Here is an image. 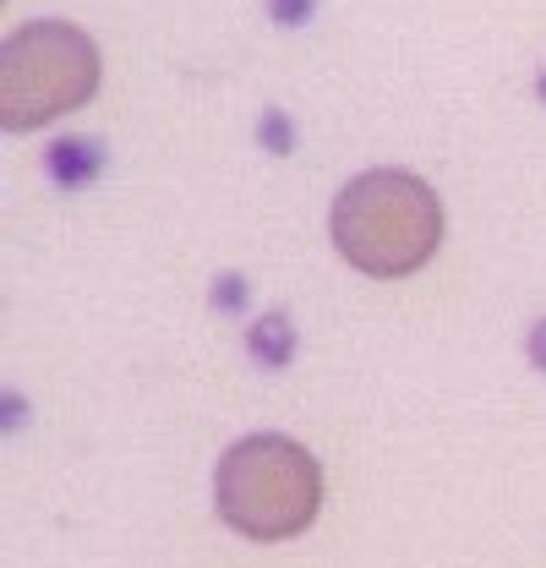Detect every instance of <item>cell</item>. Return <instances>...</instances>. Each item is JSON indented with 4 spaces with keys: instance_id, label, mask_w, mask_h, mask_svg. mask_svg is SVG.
Here are the masks:
<instances>
[{
    "instance_id": "obj_1",
    "label": "cell",
    "mask_w": 546,
    "mask_h": 568,
    "mask_svg": "<svg viewBox=\"0 0 546 568\" xmlns=\"http://www.w3.org/2000/svg\"><path fill=\"white\" fill-rule=\"evenodd\" d=\"M334 246L355 274L405 280L443 241V203L410 170H361L334 197Z\"/></svg>"
},
{
    "instance_id": "obj_2",
    "label": "cell",
    "mask_w": 546,
    "mask_h": 568,
    "mask_svg": "<svg viewBox=\"0 0 546 568\" xmlns=\"http://www.w3.org/2000/svg\"><path fill=\"white\" fill-rule=\"evenodd\" d=\"M219 519L252 541H290L323 508V470L317 459L279 432H257L224 448L213 476Z\"/></svg>"
},
{
    "instance_id": "obj_3",
    "label": "cell",
    "mask_w": 546,
    "mask_h": 568,
    "mask_svg": "<svg viewBox=\"0 0 546 568\" xmlns=\"http://www.w3.org/2000/svg\"><path fill=\"white\" fill-rule=\"evenodd\" d=\"M99 88V50L61 17L22 22L0 44V126L39 132L55 115L88 104Z\"/></svg>"
},
{
    "instance_id": "obj_4",
    "label": "cell",
    "mask_w": 546,
    "mask_h": 568,
    "mask_svg": "<svg viewBox=\"0 0 546 568\" xmlns=\"http://www.w3.org/2000/svg\"><path fill=\"white\" fill-rule=\"evenodd\" d=\"M44 170H50L61 186H88V181L104 170V148H99V142H82V138H61V142H50Z\"/></svg>"
},
{
    "instance_id": "obj_5",
    "label": "cell",
    "mask_w": 546,
    "mask_h": 568,
    "mask_svg": "<svg viewBox=\"0 0 546 568\" xmlns=\"http://www.w3.org/2000/svg\"><path fill=\"white\" fill-rule=\"evenodd\" d=\"M252 355H257L263 366H284V361L295 355V328H290L284 312H269L263 323H252Z\"/></svg>"
},
{
    "instance_id": "obj_6",
    "label": "cell",
    "mask_w": 546,
    "mask_h": 568,
    "mask_svg": "<svg viewBox=\"0 0 546 568\" xmlns=\"http://www.w3.org/2000/svg\"><path fill=\"white\" fill-rule=\"evenodd\" d=\"M273 22H284V28H301L312 11H317V0H269Z\"/></svg>"
},
{
    "instance_id": "obj_7",
    "label": "cell",
    "mask_w": 546,
    "mask_h": 568,
    "mask_svg": "<svg viewBox=\"0 0 546 568\" xmlns=\"http://www.w3.org/2000/svg\"><path fill=\"white\" fill-rule=\"evenodd\" d=\"M241 301H246V280H235V274L213 280V306H219V312H235Z\"/></svg>"
},
{
    "instance_id": "obj_8",
    "label": "cell",
    "mask_w": 546,
    "mask_h": 568,
    "mask_svg": "<svg viewBox=\"0 0 546 568\" xmlns=\"http://www.w3.org/2000/svg\"><path fill=\"white\" fill-rule=\"evenodd\" d=\"M263 142H269L273 153H290V148H295V138H290V126H284V115H279V110L263 115Z\"/></svg>"
},
{
    "instance_id": "obj_9",
    "label": "cell",
    "mask_w": 546,
    "mask_h": 568,
    "mask_svg": "<svg viewBox=\"0 0 546 568\" xmlns=\"http://www.w3.org/2000/svg\"><path fill=\"white\" fill-rule=\"evenodd\" d=\"M525 351H530V361H536V366L546 372V317L536 323V328H530V345H525Z\"/></svg>"
}]
</instances>
